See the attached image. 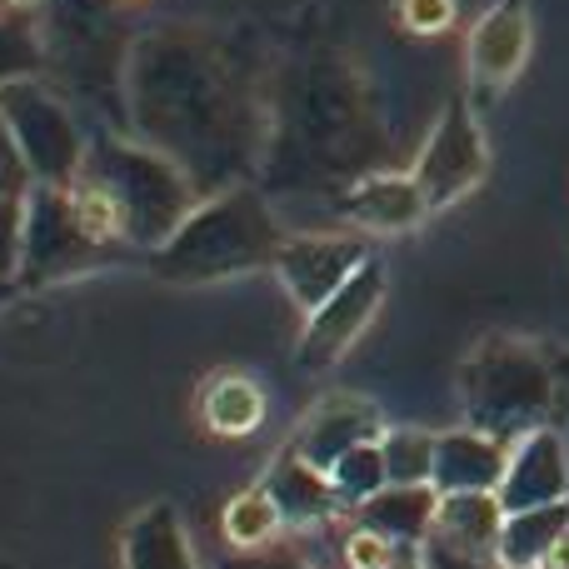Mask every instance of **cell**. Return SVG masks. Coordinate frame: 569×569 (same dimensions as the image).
Listing matches in <instances>:
<instances>
[{
    "instance_id": "obj_26",
    "label": "cell",
    "mask_w": 569,
    "mask_h": 569,
    "mask_svg": "<svg viewBox=\"0 0 569 569\" xmlns=\"http://www.w3.org/2000/svg\"><path fill=\"white\" fill-rule=\"evenodd\" d=\"M395 10L410 36H440L455 26V0H395Z\"/></svg>"
},
{
    "instance_id": "obj_1",
    "label": "cell",
    "mask_w": 569,
    "mask_h": 569,
    "mask_svg": "<svg viewBox=\"0 0 569 569\" xmlns=\"http://www.w3.org/2000/svg\"><path fill=\"white\" fill-rule=\"evenodd\" d=\"M130 120L146 146L170 156L200 200L236 190L260 156V110L230 56L210 36L166 26L130 46Z\"/></svg>"
},
{
    "instance_id": "obj_28",
    "label": "cell",
    "mask_w": 569,
    "mask_h": 569,
    "mask_svg": "<svg viewBox=\"0 0 569 569\" xmlns=\"http://www.w3.org/2000/svg\"><path fill=\"white\" fill-rule=\"evenodd\" d=\"M30 166H26V156H20V146H16V136H10V126H6V116H0V196H30Z\"/></svg>"
},
{
    "instance_id": "obj_14",
    "label": "cell",
    "mask_w": 569,
    "mask_h": 569,
    "mask_svg": "<svg viewBox=\"0 0 569 569\" xmlns=\"http://www.w3.org/2000/svg\"><path fill=\"white\" fill-rule=\"evenodd\" d=\"M340 210H345V220H355V226H365V230H380V236L410 230L430 216L425 190L415 186V176H390V170H370V176H360L340 196Z\"/></svg>"
},
{
    "instance_id": "obj_22",
    "label": "cell",
    "mask_w": 569,
    "mask_h": 569,
    "mask_svg": "<svg viewBox=\"0 0 569 569\" xmlns=\"http://www.w3.org/2000/svg\"><path fill=\"white\" fill-rule=\"evenodd\" d=\"M435 450H440V435L430 430H385L380 435V455H385V475L390 485H435Z\"/></svg>"
},
{
    "instance_id": "obj_32",
    "label": "cell",
    "mask_w": 569,
    "mask_h": 569,
    "mask_svg": "<svg viewBox=\"0 0 569 569\" xmlns=\"http://www.w3.org/2000/svg\"><path fill=\"white\" fill-rule=\"evenodd\" d=\"M10 290H16V280H0V305L10 300Z\"/></svg>"
},
{
    "instance_id": "obj_23",
    "label": "cell",
    "mask_w": 569,
    "mask_h": 569,
    "mask_svg": "<svg viewBox=\"0 0 569 569\" xmlns=\"http://www.w3.org/2000/svg\"><path fill=\"white\" fill-rule=\"evenodd\" d=\"M330 485L335 495H340L345 510H360L365 500H375V495L390 485V475H385V455H380V440L375 445H355L350 455H340V460L330 465Z\"/></svg>"
},
{
    "instance_id": "obj_17",
    "label": "cell",
    "mask_w": 569,
    "mask_h": 569,
    "mask_svg": "<svg viewBox=\"0 0 569 569\" xmlns=\"http://www.w3.org/2000/svg\"><path fill=\"white\" fill-rule=\"evenodd\" d=\"M120 565H126V569H200L176 505L156 500V505H146V510L126 525V540H120Z\"/></svg>"
},
{
    "instance_id": "obj_9",
    "label": "cell",
    "mask_w": 569,
    "mask_h": 569,
    "mask_svg": "<svg viewBox=\"0 0 569 569\" xmlns=\"http://www.w3.org/2000/svg\"><path fill=\"white\" fill-rule=\"evenodd\" d=\"M365 260H370V246H365L360 236H335V230H325V236H290L276 260V276L284 290H290V300L310 315V310H320Z\"/></svg>"
},
{
    "instance_id": "obj_2",
    "label": "cell",
    "mask_w": 569,
    "mask_h": 569,
    "mask_svg": "<svg viewBox=\"0 0 569 569\" xmlns=\"http://www.w3.org/2000/svg\"><path fill=\"white\" fill-rule=\"evenodd\" d=\"M460 400L475 430L520 445L535 430H555V415L565 410V365L545 345L490 335L465 360Z\"/></svg>"
},
{
    "instance_id": "obj_6",
    "label": "cell",
    "mask_w": 569,
    "mask_h": 569,
    "mask_svg": "<svg viewBox=\"0 0 569 569\" xmlns=\"http://www.w3.org/2000/svg\"><path fill=\"white\" fill-rule=\"evenodd\" d=\"M110 240L90 226L70 186H30L26 196V250L16 284H50L96 266Z\"/></svg>"
},
{
    "instance_id": "obj_33",
    "label": "cell",
    "mask_w": 569,
    "mask_h": 569,
    "mask_svg": "<svg viewBox=\"0 0 569 569\" xmlns=\"http://www.w3.org/2000/svg\"><path fill=\"white\" fill-rule=\"evenodd\" d=\"M555 565H560V569H569V545H565V550H560V560H555Z\"/></svg>"
},
{
    "instance_id": "obj_10",
    "label": "cell",
    "mask_w": 569,
    "mask_h": 569,
    "mask_svg": "<svg viewBox=\"0 0 569 569\" xmlns=\"http://www.w3.org/2000/svg\"><path fill=\"white\" fill-rule=\"evenodd\" d=\"M500 505L505 515L540 510V505H565L569 500V455L560 430H535L510 450V470L500 480Z\"/></svg>"
},
{
    "instance_id": "obj_15",
    "label": "cell",
    "mask_w": 569,
    "mask_h": 569,
    "mask_svg": "<svg viewBox=\"0 0 569 569\" xmlns=\"http://www.w3.org/2000/svg\"><path fill=\"white\" fill-rule=\"evenodd\" d=\"M435 515H440V490L435 485H385L375 500H365L355 510V525L375 530L395 550H420L435 535Z\"/></svg>"
},
{
    "instance_id": "obj_16",
    "label": "cell",
    "mask_w": 569,
    "mask_h": 569,
    "mask_svg": "<svg viewBox=\"0 0 569 569\" xmlns=\"http://www.w3.org/2000/svg\"><path fill=\"white\" fill-rule=\"evenodd\" d=\"M266 490H270V500L280 505L284 530H320V525H330L335 515L345 510L330 485V470H315V465L300 460L295 450H284L276 460V470L266 475Z\"/></svg>"
},
{
    "instance_id": "obj_30",
    "label": "cell",
    "mask_w": 569,
    "mask_h": 569,
    "mask_svg": "<svg viewBox=\"0 0 569 569\" xmlns=\"http://www.w3.org/2000/svg\"><path fill=\"white\" fill-rule=\"evenodd\" d=\"M420 555H425V569H510L500 555H465V550H450V545H440V540L420 545Z\"/></svg>"
},
{
    "instance_id": "obj_3",
    "label": "cell",
    "mask_w": 569,
    "mask_h": 569,
    "mask_svg": "<svg viewBox=\"0 0 569 569\" xmlns=\"http://www.w3.org/2000/svg\"><path fill=\"white\" fill-rule=\"evenodd\" d=\"M80 176L110 200L116 210V236L126 246H140L156 256L160 246H170L180 226L190 220V210L200 206V190L186 170L170 156H160L146 140H116L96 136L86 150V170Z\"/></svg>"
},
{
    "instance_id": "obj_8",
    "label": "cell",
    "mask_w": 569,
    "mask_h": 569,
    "mask_svg": "<svg viewBox=\"0 0 569 569\" xmlns=\"http://www.w3.org/2000/svg\"><path fill=\"white\" fill-rule=\"evenodd\" d=\"M380 300H385V266L370 256L350 280L340 284V290L330 295V300L320 305V310L305 315V335H300V365L305 370H325V365L340 360V355L360 340L365 325L375 320Z\"/></svg>"
},
{
    "instance_id": "obj_12",
    "label": "cell",
    "mask_w": 569,
    "mask_h": 569,
    "mask_svg": "<svg viewBox=\"0 0 569 569\" xmlns=\"http://www.w3.org/2000/svg\"><path fill=\"white\" fill-rule=\"evenodd\" d=\"M530 46H535V30H530L525 6L520 0H500L470 30V76L485 90L510 86L525 70V60H530Z\"/></svg>"
},
{
    "instance_id": "obj_24",
    "label": "cell",
    "mask_w": 569,
    "mask_h": 569,
    "mask_svg": "<svg viewBox=\"0 0 569 569\" xmlns=\"http://www.w3.org/2000/svg\"><path fill=\"white\" fill-rule=\"evenodd\" d=\"M46 36L26 16H0V90L16 80H36L46 70Z\"/></svg>"
},
{
    "instance_id": "obj_31",
    "label": "cell",
    "mask_w": 569,
    "mask_h": 569,
    "mask_svg": "<svg viewBox=\"0 0 569 569\" xmlns=\"http://www.w3.org/2000/svg\"><path fill=\"white\" fill-rule=\"evenodd\" d=\"M385 569H425V555H420V550H395Z\"/></svg>"
},
{
    "instance_id": "obj_29",
    "label": "cell",
    "mask_w": 569,
    "mask_h": 569,
    "mask_svg": "<svg viewBox=\"0 0 569 569\" xmlns=\"http://www.w3.org/2000/svg\"><path fill=\"white\" fill-rule=\"evenodd\" d=\"M216 569H315V565H305L290 545L276 540V545H266V550H236L230 560H220Z\"/></svg>"
},
{
    "instance_id": "obj_34",
    "label": "cell",
    "mask_w": 569,
    "mask_h": 569,
    "mask_svg": "<svg viewBox=\"0 0 569 569\" xmlns=\"http://www.w3.org/2000/svg\"><path fill=\"white\" fill-rule=\"evenodd\" d=\"M6 6H16V10H20V6H30V0H6Z\"/></svg>"
},
{
    "instance_id": "obj_21",
    "label": "cell",
    "mask_w": 569,
    "mask_h": 569,
    "mask_svg": "<svg viewBox=\"0 0 569 569\" xmlns=\"http://www.w3.org/2000/svg\"><path fill=\"white\" fill-rule=\"evenodd\" d=\"M220 530H226V540L236 545V550H266V545L280 540L284 520H280V505L270 500L266 485H250V490H240L236 500L226 505Z\"/></svg>"
},
{
    "instance_id": "obj_20",
    "label": "cell",
    "mask_w": 569,
    "mask_h": 569,
    "mask_svg": "<svg viewBox=\"0 0 569 569\" xmlns=\"http://www.w3.org/2000/svg\"><path fill=\"white\" fill-rule=\"evenodd\" d=\"M200 415H206L210 435H220V440H246V435L260 430V420H266V390H260L250 375H216V380L206 385V395H200Z\"/></svg>"
},
{
    "instance_id": "obj_13",
    "label": "cell",
    "mask_w": 569,
    "mask_h": 569,
    "mask_svg": "<svg viewBox=\"0 0 569 569\" xmlns=\"http://www.w3.org/2000/svg\"><path fill=\"white\" fill-rule=\"evenodd\" d=\"M515 445L495 440V435L475 430H445L440 450H435V490L440 495H465V490H500L505 470H510Z\"/></svg>"
},
{
    "instance_id": "obj_35",
    "label": "cell",
    "mask_w": 569,
    "mask_h": 569,
    "mask_svg": "<svg viewBox=\"0 0 569 569\" xmlns=\"http://www.w3.org/2000/svg\"><path fill=\"white\" fill-rule=\"evenodd\" d=\"M540 569H560V565H540Z\"/></svg>"
},
{
    "instance_id": "obj_11",
    "label": "cell",
    "mask_w": 569,
    "mask_h": 569,
    "mask_svg": "<svg viewBox=\"0 0 569 569\" xmlns=\"http://www.w3.org/2000/svg\"><path fill=\"white\" fill-rule=\"evenodd\" d=\"M385 435V415L360 395H335L325 400L310 420L300 425V435L290 440V450L300 460H310L315 470H330L340 455H350L355 445H375Z\"/></svg>"
},
{
    "instance_id": "obj_19",
    "label": "cell",
    "mask_w": 569,
    "mask_h": 569,
    "mask_svg": "<svg viewBox=\"0 0 569 569\" xmlns=\"http://www.w3.org/2000/svg\"><path fill=\"white\" fill-rule=\"evenodd\" d=\"M569 545V500L565 505H540V510H520L505 520L500 535V560L510 569H540L555 565Z\"/></svg>"
},
{
    "instance_id": "obj_4",
    "label": "cell",
    "mask_w": 569,
    "mask_h": 569,
    "mask_svg": "<svg viewBox=\"0 0 569 569\" xmlns=\"http://www.w3.org/2000/svg\"><path fill=\"white\" fill-rule=\"evenodd\" d=\"M284 230L260 200V190L236 186L226 196H210L190 210V220L150 256L156 276L176 284H210L226 276H250L260 266H276L284 250Z\"/></svg>"
},
{
    "instance_id": "obj_18",
    "label": "cell",
    "mask_w": 569,
    "mask_h": 569,
    "mask_svg": "<svg viewBox=\"0 0 569 569\" xmlns=\"http://www.w3.org/2000/svg\"><path fill=\"white\" fill-rule=\"evenodd\" d=\"M505 505L495 490H465V495H440V515H435L430 540L450 545L465 555H495L505 535Z\"/></svg>"
},
{
    "instance_id": "obj_27",
    "label": "cell",
    "mask_w": 569,
    "mask_h": 569,
    "mask_svg": "<svg viewBox=\"0 0 569 569\" xmlns=\"http://www.w3.org/2000/svg\"><path fill=\"white\" fill-rule=\"evenodd\" d=\"M340 555H345V569H385L390 565V555H395V545L380 540L375 530H365V525H350Z\"/></svg>"
},
{
    "instance_id": "obj_25",
    "label": "cell",
    "mask_w": 569,
    "mask_h": 569,
    "mask_svg": "<svg viewBox=\"0 0 569 569\" xmlns=\"http://www.w3.org/2000/svg\"><path fill=\"white\" fill-rule=\"evenodd\" d=\"M26 250V196H0V280L20 276Z\"/></svg>"
},
{
    "instance_id": "obj_7",
    "label": "cell",
    "mask_w": 569,
    "mask_h": 569,
    "mask_svg": "<svg viewBox=\"0 0 569 569\" xmlns=\"http://www.w3.org/2000/svg\"><path fill=\"white\" fill-rule=\"evenodd\" d=\"M485 170H490V146L480 136V120H475V110L465 100H450L410 170L415 186L425 190V206L430 210L455 206L460 196H470L480 186Z\"/></svg>"
},
{
    "instance_id": "obj_5",
    "label": "cell",
    "mask_w": 569,
    "mask_h": 569,
    "mask_svg": "<svg viewBox=\"0 0 569 569\" xmlns=\"http://www.w3.org/2000/svg\"><path fill=\"white\" fill-rule=\"evenodd\" d=\"M0 116H6L36 186H76V176L86 170L90 140L80 136L66 100L50 86H40V76L0 90Z\"/></svg>"
}]
</instances>
